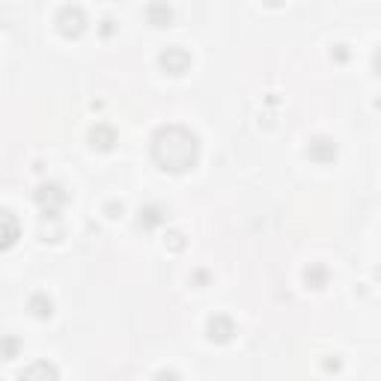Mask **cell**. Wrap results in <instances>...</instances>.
Returning <instances> with one entry per match:
<instances>
[{"label": "cell", "instance_id": "6", "mask_svg": "<svg viewBox=\"0 0 381 381\" xmlns=\"http://www.w3.org/2000/svg\"><path fill=\"white\" fill-rule=\"evenodd\" d=\"M18 381H57V369L51 364H45V360H39V364H33L30 369H24Z\"/></svg>", "mask_w": 381, "mask_h": 381}, {"label": "cell", "instance_id": "3", "mask_svg": "<svg viewBox=\"0 0 381 381\" xmlns=\"http://www.w3.org/2000/svg\"><path fill=\"white\" fill-rule=\"evenodd\" d=\"M161 66H164L170 75H182V72L190 66V57L182 48H167L164 54H161Z\"/></svg>", "mask_w": 381, "mask_h": 381}, {"label": "cell", "instance_id": "1", "mask_svg": "<svg viewBox=\"0 0 381 381\" xmlns=\"http://www.w3.org/2000/svg\"><path fill=\"white\" fill-rule=\"evenodd\" d=\"M152 158L164 170H173V173L194 167L199 158L197 134L188 131L185 125H167L152 138Z\"/></svg>", "mask_w": 381, "mask_h": 381}, {"label": "cell", "instance_id": "12", "mask_svg": "<svg viewBox=\"0 0 381 381\" xmlns=\"http://www.w3.org/2000/svg\"><path fill=\"white\" fill-rule=\"evenodd\" d=\"M149 15H152V18L161 15L164 21H170V9H167V6H149Z\"/></svg>", "mask_w": 381, "mask_h": 381}, {"label": "cell", "instance_id": "14", "mask_svg": "<svg viewBox=\"0 0 381 381\" xmlns=\"http://www.w3.org/2000/svg\"><path fill=\"white\" fill-rule=\"evenodd\" d=\"M0 349H3L9 358H12V355H15V349H18V340H6V342H0Z\"/></svg>", "mask_w": 381, "mask_h": 381}, {"label": "cell", "instance_id": "9", "mask_svg": "<svg viewBox=\"0 0 381 381\" xmlns=\"http://www.w3.org/2000/svg\"><path fill=\"white\" fill-rule=\"evenodd\" d=\"M334 152H337V149H334L331 140H316L307 155H310V158H334Z\"/></svg>", "mask_w": 381, "mask_h": 381}, {"label": "cell", "instance_id": "13", "mask_svg": "<svg viewBox=\"0 0 381 381\" xmlns=\"http://www.w3.org/2000/svg\"><path fill=\"white\" fill-rule=\"evenodd\" d=\"M155 381H179V375L173 373V369H161V373L155 375Z\"/></svg>", "mask_w": 381, "mask_h": 381}, {"label": "cell", "instance_id": "4", "mask_svg": "<svg viewBox=\"0 0 381 381\" xmlns=\"http://www.w3.org/2000/svg\"><path fill=\"white\" fill-rule=\"evenodd\" d=\"M60 24H63V33H78L80 27H84V12H80L78 6H63Z\"/></svg>", "mask_w": 381, "mask_h": 381}, {"label": "cell", "instance_id": "10", "mask_svg": "<svg viewBox=\"0 0 381 381\" xmlns=\"http://www.w3.org/2000/svg\"><path fill=\"white\" fill-rule=\"evenodd\" d=\"M161 221H164V212H161L158 206H149V208H143V212H140V224L143 226H155Z\"/></svg>", "mask_w": 381, "mask_h": 381}, {"label": "cell", "instance_id": "5", "mask_svg": "<svg viewBox=\"0 0 381 381\" xmlns=\"http://www.w3.org/2000/svg\"><path fill=\"white\" fill-rule=\"evenodd\" d=\"M36 199H39L42 208H48V203H54V212H57V206L66 203V190H63L60 185H42L39 194H36Z\"/></svg>", "mask_w": 381, "mask_h": 381}, {"label": "cell", "instance_id": "7", "mask_svg": "<svg viewBox=\"0 0 381 381\" xmlns=\"http://www.w3.org/2000/svg\"><path fill=\"white\" fill-rule=\"evenodd\" d=\"M235 334V325L226 319V316H215L212 322H208V337L212 340H221V342H226Z\"/></svg>", "mask_w": 381, "mask_h": 381}, {"label": "cell", "instance_id": "11", "mask_svg": "<svg viewBox=\"0 0 381 381\" xmlns=\"http://www.w3.org/2000/svg\"><path fill=\"white\" fill-rule=\"evenodd\" d=\"M30 307H33L36 316H51V298H45V295H33Z\"/></svg>", "mask_w": 381, "mask_h": 381}, {"label": "cell", "instance_id": "8", "mask_svg": "<svg viewBox=\"0 0 381 381\" xmlns=\"http://www.w3.org/2000/svg\"><path fill=\"white\" fill-rule=\"evenodd\" d=\"M89 138H93V146H98V149H111V143H113V131L107 129V125H96Z\"/></svg>", "mask_w": 381, "mask_h": 381}, {"label": "cell", "instance_id": "2", "mask_svg": "<svg viewBox=\"0 0 381 381\" xmlns=\"http://www.w3.org/2000/svg\"><path fill=\"white\" fill-rule=\"evenodd\" d=\"M18 235H21V224H18V217L9 212V208H0V250L12 248L18 241Z\"/></svg>", "mask_w": 381, "mask_h": 381}]
</instances>
